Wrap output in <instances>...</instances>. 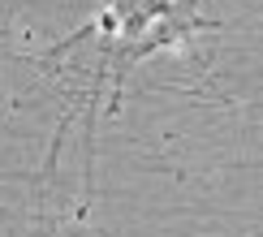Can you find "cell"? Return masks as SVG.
<instances>
[{
    "label": "cell",
    "mask_w": 263,
    "mask_h": 237,
    "mask_svg": "<svg viewBox=\"0 0 263 237\" xmlns=\"http://www.w3.org/2000/svg\"><path fill=\"white\" fill-rule=\"evenodd\" d=\"M0 220H5V207H0Z\"/></svg>",
    "instance_id": "obj_1"
}]
</instances>
